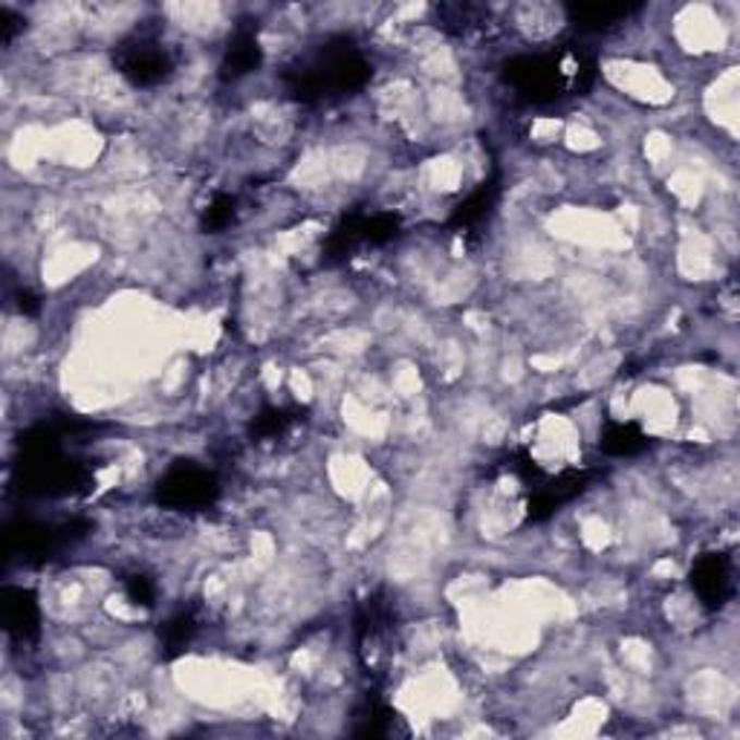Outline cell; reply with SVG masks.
<instances>
[{
  "label": "cell",
  "instance_id": "cell-1",
  "mask_svg": "<svg viewBox=\"0 0 740 740\" xmlns=\"http://www.w3.org/2000/svg\"><path fill=\"white\" fill-rule=\"evenodd\" d=\"M214 492H218L214 480L206 471L192 469V466L169 471V478L160 483V497L177 509H200V506L211 504Z\"/></svg>",
  "mask_w": 740,
  "mask_h": 740
},
{
  "label": "cell",
  "instance_id": "cell-2",
  "mask_svg": "<svg viewBox=\"0 0 740 740\" xmlns=\"http://www.w3.org/2000/svg\"><path fill=\"white\" fill-rule=\"evenodd\" d=\"M691 584L706 605H724L732 590V576H729V564L724 555H703L691 570Z\"/></svg>",
  "mask_w": 740,
  "mask_h": 740
},
{
  "label": "cell",
  "instance_id": "cell-3",
  "mask_svg": "<svg viewBox=\"0 0 740 740\" xmlns=\"http://www.w3.org/2000/svg\"><path fill=\"white\" fill-rule=\"evenodd\" d=\"M122 73L134 78L136 85H151L169 73V55L153 44H134L122 59Z\"/></svg>",
  "mask_w": 740,
  "mask_h": 740
},
{
  "label": "cell",
  "instance_id": "cell-4",
  "mask_svg": "<svg viewBox=\"0 0 740 740\" xmlns=\"http://www.w3.org/2000/svg\"><path fill=\"white\" fill-rule=\"evenodd\" d=\"M258 64V44L252 38H240L235 41V47H229L226 64H223V76L226 78H240L246 76L249 70H255Z\"/></svg>",
  "mask_w": 740,
  "mask_h": 740
},
{
  "label": "cell",
  "instance_id": "cell-5",
  "mask_svg": "<svg viewBox=\"0 0 740 740\" xmlns=\"http://www.w3.org/2000/svg\"><path fill=\"white\" fill-rule=\"evenodd\" d=\"M645 446V440L633 425H614V429L605 434V448L614 452V455H631L637 448Z\"/></svg>",
  "mask_w": 740,
  "mask_h": 740
}]
</instances>
